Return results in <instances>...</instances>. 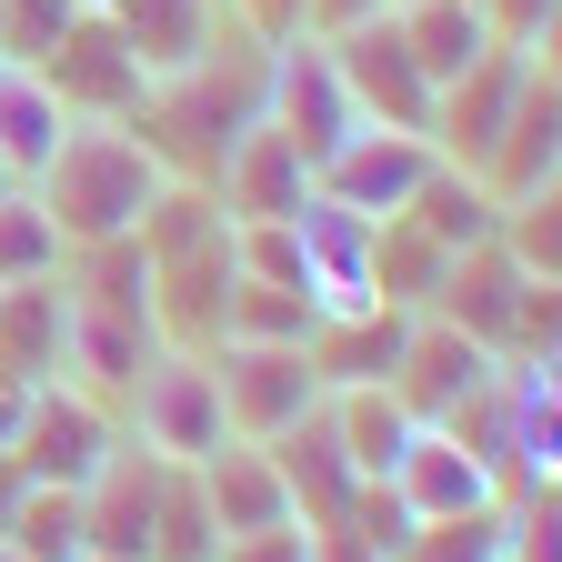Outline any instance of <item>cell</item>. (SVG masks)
<instances>
[{
    "label": "cell",
    "mask_w": 562,
    "mask_h": 562,
    "mask_svg": "<svg viewBox=\"0 0 562 562\" xmlns=\"http://www.w3.org/2000/svg\"><path fill=\"white\" fill-rule=\"evenodd\" d=\"M251 121H261V31L251 21H232L201 60L161 70V81L140 91V111H131L140 151H151L171 181H211Z\"/></svg>",
    "instance_id": "obj_1"
},
{
    "label": "cell",
    "mask_w": 562,
    "mask_h": 562,
    "mask_svg": "<svg viewBox=\"0 0 562 562\" xmlns=\"http://www.w3.org/2000/svg\"><path fill=\"white\" fill-rule=\"evenodd\" d=\"M161 181H171V171L140 151L131 121H70L60 151H50L41 181H31V201L50 211V232H60V251H70V241H111V232H131L140 211H151Z\"/></svg>",
    "instance_id": "obj_2"
},
{
    "label": "cell",
    "mask_w": 562,
    "mask_h": 562,
    "mask_svg": "<svg viewBox=\"0 0 562 562\" xmlns=\"http://www.w3.org/2000/svg\"><path fill=\"white\" fill-rule=\"evenodd\" d=\"M452 432L492 462L503 503L562 482V362H492V382L452 412Z\"/></svg>",
    "instance_id": "obj_3"
},
{
    "label": "cell",
    "mask_w": 562,
    "mask_h": 562,
    "mask_svg": "<svg viewBox=\"0 0 562 562\" xmlns=\"http://www.w3.org/2000/svg\"><path fill=\"white\" fill-rule=\"evenodd\" d=\"M432 312H442L452 331H472L492 362H552V281H532L503 241L452 251V271H442Z\"/></svg>",
    "instance_id": "obj_4"
},
{
    "label": "cell",
    "mask_w": 562,
    "mask_h": 562,
    "mask_svg": "<svg viewBox=\"0 0 562 562\" xmlns=\"http://www.w3.org/2000/svg\"><path fill=\"white\" fill-rule=\"evenodd\" d=\"M121 432L140 452H161V462H201V452H222L232 442V422H222V382H211V351H151V362L131 372L121 392Z\"/></svg>",
    "instance_id": "obj_5"
},
{
    "label": "cell",
    "mask_w": 562,
    "mask_h": 562,
    "mask_svg": "<svg viewBox=\"0 0 562 562\" xmlns=\"http://www.w3.org/2000/svg\"><path fill=\"white\" fill-rule=\"evenodd\" d=\"M261 121L292 140L302 161H322L331 140L362 121L351 91H341V70H331V41H312V31H271L261 41Z\"/></svg>",
    "instance_id": "obj_6"
},
{
    "label": "cell",
    "mask_w": 562,
    "mask_h": 562,
    "mask_svg": "<svg viewBox=\"0 0 562 562\" xmlns=\"http://www.w3.org/2000/svg\"><path fill=\"white\" fill-rule=\"evenodd\" d=\"M211 382H222L232 442H271L322 402V372L302 341H211Z\"/></svg>",
    "instance_id": "obj_7"
},
{
    "label": "cell",
    "mask_w": 562,
    "mask_h": 562,
    "mask_svg": "<svg viewBox=\"0 0 562 562\" xmlns=\"http://www.w3.org/2000/svg\"><path fill=\"white\" fill-rule=\"evenodd\" d=\"M111 442H121V412H111V402H91L81 382H41V392L21 402L11 462H21V482H60V492H81V482L101 472Z\"/></svg>",
    "instance_id": "obj_8"
},
{
    "label": "cell",
    "mask_w": 562,
    "mask_h": 562,
    "mask_svg": "<svg viewBox=\"0 0 562 562\" xmlns=\"http://www.w3.org/2000/svg\"><path fill=\"white\" fill-rule=\"evenodd\" d=\"M442 151L422 131H382V121H351L331 151L312 161V191H331L341 211H362V222H392V211L422 191V171H432Z\"/></svg>",
    "instance_id": "obj_9"
},
{
    "label": "cell",
    "mask_w": 562,
    "mask_h": 562,
    "mask_svg": "<svg viewBox=\"0 0 562 562\" xmlns=\"http://www.w3.org/2000/svg\"><path fill=\"white\" fill-rule=\"evenodd\" d=\"M31 70L60 91V111H70V121H131V111H140V91H151V70L131 60V41L111 31V11H81V21H70Z\"/></svg>",
    "instance_id": "obj_10"
},
{
    "label": "cell",
    "mask_w": 562,
    "mask_h": 562,
    "mask_svg": "<svg viewBox=\"0 0 562 562\" xmlns=\"http://www.w3.org/2000/svg\"><path fill=\"white\" fill-rule=\"evenodd\" d=\"M331 70H341V91H351L362 121H382V131H432V81H422V60H412V41H402L392 11L351 21L331 41Z\"/></svg>",
    "instance_id": "obj_11"
},
{
    "label": "cell",
    "mask_w": 562,
    "mask_h": 562,
    "mask_svg": "<svg viewBox=\"0 0 562 562\" xmlns=\"http://www.w3.org/2000/svg\"><path fill=\"white\" fill-rule=\"evenodd\" d=\"M532 60H542V50H503V41H492V50L462 70V81H442V91H432V131H422V140H432L452 171H472V181H482V161H492V140H503L513 91H522V70H532Z\"/></svg>",
    "instance_id": "obj_12"
},
{
    "label": "cell",
    "mask_w": 562,
    "mask_h": 562,
    "mask_svg": "<svg viewBox=\"0 0 562 562\" xmlns=\"http://www.w3.org/2000/svg\"><path fill=\"white\" fill-rule=\"evenodd\" d=\"M292 251H302V292L331 312H372V222L362 211H341L331 191H302L292 211Z\"/></svg>",
    "instance_id": "obj_13"
},
{
    "label": "cell",
    "mask_w": 562,
    "mask_h": 562,
    "mask_svg": "<svg viewBox=\"0 0 562 562\" xmlns=\"http://www.w3.org/2000/svg\"><path fill=\"white\" fill-rule=\"evenodd\" d=\"M482 382H492V351H482L472 331H452L442 312H412V331H402V362H392L402 412H412V422H452V412H462Z\"/></svg>",
    "instance_id": "obj_14"
},
{
    "label": "cell",
    "mask_w": 562,
    "mask_h": 562,
    "mask_svg": "<svg viewBox=\"0 0 562 562\" xmlns=\"http://www.w3.org/2000/svg\"><path fill=\"white\" fill-rule=\"evenodd\" d=\"M542 181H562V81H552V50L522 70L513 121H503V140H492V161H482V191H492V201L542 191Z\"/></svg>",
    "instance_id": "obj_15"
},
{
    "label": "cell",
    "mask_w": 562,
    "mask_h": 562,
    "mask_svg": "<svg viewBox=\"0 0 562 562\" xmlns=\"http://www.w3.org/2000/svg\"><path fill=\"white\" fill-rule=\"evenodd\" d=\"M402 503L422 513V522H442V513H492L503 503V482H492V462L452 432V422H422L412 432V452H402Z\"/></svg>",
    "instance_id": "obj_16"
},
{
    "label": "cell",
    "mask_w": 562,
    "mask_h": 562,
    "mask_svg": "<svg viewBox=\"0 0 562 562\" xmlns=\"http://www.w3.org/2000/svg\"><path fill=\"white\" fill-rule=\"evenodd\" d=\"M211 191H222V211H232V222H292V211H302V191H312V161H302L271 121H251V131L232 140V161L211 171Z\"/></svg>",
    "instance_id": "obj_17"
},
{
    "label": "cell",
    "mask_w": 562,
    "mask_h": 562,
    "mask_svg": "<svg viewBox=\"0 0 562 562\" xmlns=\"http://www.w3.org/2000/svg\"><path fill=\"white\" fill-rule=\"evenodd\" d=\"M261 452H271L281 492H292V522H312V532H322V522H341V503H351V482H362V472L341 462V442H331V412H322V402L292 422V432H271Z\"/></svg>",
    "instance_id": "obj_18"
},
{
    "label": "cell",
    "mask_w": 562,
    "mask_h": 562,
    "mask_svg": "<svg viewBox=\"0 0 562 562\" xmlns=\"http://www.w3.org/2000/svg\"><path fill=\"white\" fill-rule=\"evenodd\" d=\"M70 362V292H60V271L50 281H11L0 292V372H11L21 392L60 382Z\"/></svg>",
    "instance_id": "obj_19"
},
{
    "label": "cell",
    "mask_w": 562,
    "mask_h": 562,
    "mask_svg": "<svg viewBox=\"0 0 562 562\" xmlns=\"http://www.w3.org/2000/svg\"><path fill=\"white\" fill-rule=\"evenodd\" d=\"M402 331H412V312L372 302V312H331V322H312V341H302V351H312L322 392H362V382H392Z\"/></svg>",
    "instance_id": "obj_20"
},
{
    "label": "cell",
    "mask_w": 562,
    "mask_h": 562,
    "mask_svg": "<svg viewBox=\"0 0 562 562\" xmlns=\"http://www.w3.org/2000/svg\"><path fill=\"white\" fill-rule=\"evenodd\" d=\"M232 21H241L232 0H121V11H111V31L131 41V60L151 70V81H161V70H181V60H201Z\"/></svg>",
    "instance_id": "obj_21"
},
{
    "label": "cell",
    "mask_w": 562,
    "mask_h": 562,
    "mask_svg": "<svg viewBox=\"0 0 562 562\" xmlns=\"http://www.w3.org/2000/svg\"><path fill=\"white\" fill-rule=\"evenodd\" d=\"M191 482H201V503H211V522H222V532L292 522V492H281V472H271V452H261V442H222V452H201V462H191Z\"/></svg>",
    "instance_id": "obj_22"
},
{
    "label": "cell",
    "mask_w": 562,
    "mask_h": 562,
    "mask_svg": "<svg viewBox=\"0 0 562 562\" xmlns=\"http://www.w3.org/2000/svg\"><path fill=\"white\" fill-rule=\"evenodd\" d=\"M322 412H331V442H341V462L362 472V482H392V472H402V452H412V432H422V422L402 412V392H392V382L322 392Z\"/></svg>",
    "instance_id": "obj_23"
},
{
    "label": "cell",
    "mask_w": 562,
    "mask_h": 562,
    "mask_svg": "<svg viewBox=\"0 0 562 562\" xmlns=\"http://www.w3.org/2000/svg\"><path fill=\"white\" fill-rule=\"evenodd\" d=\"M161 351V331L151 322H111V312H81L70 302V362H60V382H81L91 402H111L121 412V392H131V372Z\"/></svg>",
    "instance_id": "obj_24"
},
{
    "label": "cell",
    "mask_w": 562,
    "mask_h": 562,
    "mask_svg": "<svg viewBox=\"0 0 562 562\" xmlns=\"http://www.w3.org/2000/svg\"><path fill=\"white\" fill-rule=\"evenodd\" d=\"M60 131H70L60 91L41 81L31 60H0V171H11V181H41V161L60 151Z\"/></svg>",
    "instance_id": "obj_25"
},
{
    "label": "cell",
    "mask_w": 562,
    "mask_h": 562,
    "mask_svg": "<svg viewBox=\"0 0 562 562\" xmlns=\"http://www.w3.org/2000/svg\"><path fill=\"white\" fill-rule=\"evenodd\" d=\"M402 41H412V60H422V81H462V70L492 50V31H482V0H402Z\"/></svg>",
    "instance_id": "obj_26"
},
{
    "label": "cell",
    "mask_w": 562,
    "mask_h": 562,
    "mask_svg": "<svg viewBox=\"0 0 562 562\" xmlns=\"http://www.w3.org/2000/svg\"><path fill=\"white\" fill-rule=\"evenodd\" d=\"M442 271H452V251L422 232V222H372V302H392V312H432V292H442Z\"/></svg>",
    "instance_id": "obj_27"
},
{
    "label": "cell",
    "mask_w": 562,
    "mask_h": 562,
    "mask_svg": "<svg viewBox=\"0 0 562 562\" xmlns=\"http://www.w3.org/2000/svg\"><path fill=\"white\" fill-rule=\"evenodd\" d=\"M402 222H422L442 251H472V241H492V222H503V201H492L472 171H452V161H432L422 171V191L402 201Z\"/></svg>",
    "instance_id": "obj_28"
},
{
    "label": "cell",
    "mask_w": 562,
    "mask_h": 562,
    "mask_svg": "<svg viewBox=\"0 0 562 562\" xmlns=\"http://www.w3.org/2000/svg\"><path fill=\"white\" fill-rule=\"evenodd\" d=\"M0 542H11L21 562H70V552H81V492L21 482V503L0 513Z\"/></svg>",
    "instance_id": "obj_29"
},
{
    "label": "cell",
    "mask_w": 562,
    "mask_h": 562,
    "mask_svg": "<svg viewBox=\"0 0 562 562\" xmlns=\"http://www.w3.org/2000/svg\"><path fill=\"white\" fill-rule=\"evenodd\" d=\"M322 302L302 292V281H232V312H222V341H312Z\"/></svg>",
    "instance_id": "obj_30"
},
{
    "label": "cell",
    "mask_w": 562,
    "mask_h": 562,
    "mask_svg": "<svg viewBox=\"0 0 562 562\" xmlns=\"http://www.w3.org/2000/svg\"><path fill=\"white\" fill-rule=\"evenodd\" d=\"M50 271H60L50 211L31 201V181H0V292H11V281H50Z\"/></svg>",
    "instance_id": "obj_31"
},
{
    "label": "cell",
    "mask_w": 562,
    "mask_h": 562,
    "mask_svg": "<svg viewBox=\"0 0 562 562\" xmlns=\"http://www.w3.org/2000/svg\"><path fill=\"white\" fill-rule=\"evenodd\" d=\"M211 552H222V522H211L191 462H171L161 472V513H151V562H211Z\"/></svg>",
    "instance_id": "obj_32"
},
{
    "label": "cell",
    "mask_w": 562,
    "mask_h": 562,
    "mask_svg": "<svg viewBox=\"0 0 562 562\" xmlns=\"http://www.w3.org/2000/svg\"><path fill=\"white\" fill-rule=\"evenodd\" d=\"M492 241H503L532 281H552V271H562V181L513 191V201H503V222H492Z\"/></svg>",
    "instance_id": "obj_33"
},
{
    "label": "cell",
    "mask_w": 562,
    "mask_h": 562,
    "mask_svg": "<svg viewBox=\"0 0 562 562\" xmlns=\"http://www.w3.org/2000/svg\"><path fill=\"white\" fill-rule=\"evenodd\" d=\"M392 562H503V503L492 513H442V522H412V542Z\"/></svg>",
    "instance_id": "obj_34"
},
{
    "label": "cell",
    "mask_w": 562,
    "mask_h": 562,
    "mask_svg": "<svg viewBox=\"0 0 562 562\" xmlns=\"http://www.w3.org/2000/svg\"><path fill=\"white\" fill-rule=\"evenodd\" d=\"M503 562H562V492H513L503 503Z\"/></svg>",
    "instance_id": "obj_35"
},
{
    "label": "cell",
    "mask_w": 562,
    "mask_h": 562,
    "mask_svg": "<svg viewBox=\"0 0 562 562\" xmlns=\"http://www.w3.org/2000/svg\"><path fill=\"white\" fill-rule=\"evenodd\" d=\"M341 522H351V532H362V542H372V552L392 562V552L412 542V522H422V513L402 503V482H351V503H341Z\"/></svg>",
    "instance_id": "obj_36"
},
{
    "label": "cell",
    "mask_w": 562,
    "mask_h": 562,
    "mask_svg": "<svg viewBox=\"0 0 562 562\" xmlns=\"http://www.w3.org/2000/svg\"><path fill=\"white\" fill-rule=\"evenodd\" d=\"M70 21H81L70 0H0V60H41Z\"/></svg>",
    "instance_id": "obj_37"
},
{
    "label": "cell",
    "mask_w": 562,
    "mask_h": 562,
    "mask_svg": "<svg viewBox=\"0 0 562 562\" xmlns=\"http://www.w3.org/2000/svg\"><path fill=\"white\" fill-rule=\"evenodd\" d=\"M552 21H562V0H482V31L503 50H552Z\"/></svg>",
    "instance_id": "obj_38"
},
{
    "label": "cell",
    "mask_w": 562,
    "mask_h": 562,
    "mask_svg": "<svg viewBox=\"0 0 562 562\" xmlns=\"http://www.w3.org/2000/svg\"><path fill=\"white\" fill-rule=\"evenodd\" d=\"M211 562H312V522H261V532H222Z\"/></svg>",
    "instance_id": "obj_39"
},
{
    "label": "cell",
    "mask_w": 562,
    "mask_h": 562,
    "mask_svg": "<svg viewBox=\"0 0 562 562\" xmlns=\"http://www.w3.org/2000/svg\"><path fill=\"white\" fill-rule=\"evenodd\" d=\"M372 11H392V0H302V11H292V31H312V41H341L351 21H372Z\"/></svg>",
    "instance_id": "obj_40"
},
{
    "label": "cell",
    "mask_w": 562,
    "mask_h": 562,
    "mask_svg": "<svg viewBox=\"0 0 562 562\" xmlns=\"http://www.w3.org/2000/svg\"><path fill=\"white\" fill-rule=\"evenodd\" d=\"M312 562H382V552L351 532V522H322V532H312Z\"/></svg>",
    "instance_id": "obj_41"
},
{
    "label": "cell",
    "mask_w": 562,
    "mask_h": 562,
    "mask_svg": "<svg viewBox=\"0 0 562 562\" xmlns=\"http://www.w3.org/2000/svg\"><path fill=\"white\" fill-rule=\"evenodd\" d=\"M21 402H31V392H21L11 372H0V452H11V432H21Z\"/></svg>",
    "instance_id": "obj_42"
},
{
    "label": "cell",
    "mask_w": 562,
    "mask_h": 562,
    "mask_svg": "<svg viewBox=\"0 0 562 562\" xmlns=\"http://www.w3.org/2000/svg\"><path fill=\"white\" fill-rule=\"evenodd\" d=\"M11 503H21V462L0 452V513H11Z\"/></svg>",
    "instance_id": "obj_43"
},
{
    "label": "cell",
    "mask_w": 562,
    "mask_h": 562,
    "mask_svg": "<svg viewBox=\"0 0 562 562\" xmlns=\"http://www.w3.org/2000/svg\"><path fill=\"white\" fill-rule=\"evenodd\" d=\"M70 11H121V0H70Z\"/></svg>",
    "instance_id": "obj_44"
},
{
    "label": "cell",
    "mask_w": 562,
    "mask_h": 562,
    "mask_svg": "<svg viewBox=\"0 0 562 562\" xmlns=\"http://www.w3.org/2000/svg\"><path fill=\"white\" fill-rule=\"evenodd\" d=\"M70 562H121V552H70Z\"/></svg>",
    "instance_id": "obj_45"
},
{
    "label": "cell",
    "mask_w": 562,
    "mask_h": 562,
    "mask_svg": "<svg viewBox=\"0 0 562 562\" xmlns=\"http://www.w3.org/2000/svg\"><path fill=\"white\" fill-rule=\"evenodd\" d=\"M0 562H21V552H11V542H0Z\"/></svg>",
    "instance_id": "obj_46"
},
{
    "label": "cell",
    "mask_w": 562,
    "mask_h": 562,
    "mask_svg": "<svg viewBox=\"0 0 562 562\" xmlns=\"http://www.w3.org/2000/svg\"><path fill=\"white\" fill-rule=\"evenodd\" d=\"M392 11H402V0H392Z\"/></svg>",
    "instance_id": "obj_47"
},
{
    "label": "cell",
    "mask_w": 562,
    "mask_h": 562,
    "mask_svg": "<svg viewBox=\"0 0 562 562\" xmlns=\"http://www.w3.org/2000/svg\"><path fill=\"white\" fill-rule=\"evenodd\" d=\"M0 181H11V171H0Z\"/></svg>",
    "instance_id": "obj_48"
}]
</instances>
